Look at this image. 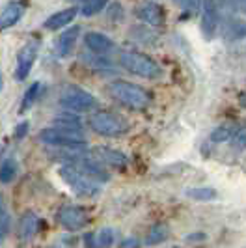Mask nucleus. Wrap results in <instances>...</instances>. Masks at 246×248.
Instances as JSON below:
<instances>
[{
  "label": "nucleus",
  "instance_id": "6e6552de",
  "mask_svg": "<svg viewBox=\"0 0 246 248\" xmlns=\"http://www.w3.org/2000/svg\"><path fill=\"white\" fill-rule=\"evenodd\" d=\"M220 23V8L216 0H203L201 4V32L207 39H213Z\"/></svg>",
  "mask_w": 246,
  "mask_h": 248
},
{
  "label": "nucleus",
  "instance_id": "4be33fe9",
  "mask_svg": "<svg viewBox=\"0 0 246 248\" xmlns=\"http://www.w3.org/2000/svg\"><path fill=\"white\" fill-rule=\"evenodd\" d=\"M10 230H12V217H10V211L4 203V198L0 196V243L8 237Z\"/></svg>",
  "mask_w": 246,
  "mask_h": 248
},
{
  "label": "nucleus",
  "instance_id": "7c9ffc66",
  "mask_svg": "<svg viewBox=\"0 0 246 248\" xmlns=\"http://www.w3.org/2000/svg\"><path fill=\"white\" fill-rule=\"evenodd\" d=\"M123 248H129V247H140V241L138 239H135V237H129V239H125L122 243Z\"/></svg>",
  "mask_w": 246,
  "mask_h": 248
},
{
  "label": "nucleus",
  "instance_id": "7ed1b4c3",
  "mask_svg": "<svg viewBox=\"0 0 246 248\" xmlns=\"http://www.w3.org/2000/svg\"><path fill=\"white\" fill-rule=\"evenodd\" d=\"M39 140L50 148H86L88 138L84 137L82 129H67L52 125L39 133Z\"/></svg>",
  "mask_w": 246,
  "mask_h": 248
},
{
  "label": "nucleus",
  "instance_id": "9b49d317",
  "mask_svg": "<svg viewBox=\"0 0 246 248\" xmlns=\"http://www.w3.org/2000/svg\"><path fill=\"white\" fill-rule=\"evenodd\" d=\"M92 157H95L105 166H114V168H125L129 164V159L125 153L118 151V149L105 148V146H97L92 149Z\"/></svg>",
  "mask_w": 246,
  "mask_h": 248
},
{
  "label": "nucleus",
  "instance_id": "cd10ccee",
  "mask_svg": "<svg viewBox=\"0 0 246 248\" xmlns=\"http://www.w3.org/2000/svg\"><path fill=\"white\" fill-rule=\"evenodd\" d=\"M205 239H207V233H203V232L188 233V235L184 237V241H186V243H200V241H205Z\"/></svg>",
  "mask_w": 246,
  "mask_h": 248
},
{
  "label": "nucleus",
  "instance_id": "72a5a7b5",
  "mask_svg": "<svg viewBox=\"0 0 246 248\" xmlns=\"http://www.w3.org/2000/svg\"><path fill=\"white\" fill-rule=\"evenodd\" d=\"M4 88V78H2V73H0V90Z\"/></svg>",
  "mask_w": 246,
  "mask_h": 248
},
{
  "label": "nucleus",
  "instance_id": "20e7f679",
  "mask_svg": "<svg viewBox=\"0 0 246 248\" xmlns=\"http://www.w3.org/2000/svg\"><path fill=\"white\" fill-rule=\"evenodd\" d=\"M120 63L123 69H127L129 73L142 77V78H159L162 75L160 65L151 56L138 52V50H123L120 54Z\"/></svg>",
  "mask_w": 246,
  "mask_h": 248
},
{
  "label": "nucleus",
  "instance_id": "39448f33",
  "mask_svg": "<svg viewBox=\"0 0 246 248\" xmlns=\"http://www.w3.org/2000/svg\"><path fill=\"white\" fill-rule=\"evenodd\" d=\"M90 129L93 131V133H97L101 137H122L125 135L129 129H131V125L129 122L120 116V114H114V112H95L92 118H90Z\"/></svg>",
  "mask_w": 246,
  "mask_h": 248
},
{
  "label": "nucleus",
  "instance_id": "b1692460",
  "mask_svg": "<svg viewBox=\"0 0 246 248\" xmlns=\"http://www.w3.org/2000/svg\"><path fill=\"white\" fill-rule=\"evenodd\" d=\"M39 92H41V82H32L30 88L25 92V97H23V105H21V112H26L39 97Z\"/></svg>",
  "mask_w": 246,
  "mask_h": 248
},
{
  "label": "nucleus",
  "instance_id": "412c9836",
  "mask_svg": "<svg viewBox=\"0 0 246 248\" xmlns=\"http://www.w3.org/2000/svg\"><path fill=\"white\" fill-rule=\"evenodd\" d=\"M235 131H237V127L231 125V124L218 125V127L211 133V140H213V142H216V144L228 142V140H231V137L235 135Z\"/></svg>",
  "mask_w": 246,
  "mask_h": 248
},
{
  "label": "nucleus",
  "instance_id": "bb28decb",
  "mask_svg": "<svg viewBox=\"0 0 246 248\" xmlns=\"http://www.w3.org/2000/svg\"><path fill=\"white\" fill-rule=\"evenodd\" d=\"M231 146L239 151L246 149V127L245 129H237L235 135L231 137Z\"/></svg>",
  "mask_w": 246,
  "mask_h": 248
},
{
  "label": "nucleus",
  "instance_id": "f257e3e1",
  "mask_svg": "<svg viewBox=\"0 0 246 248\" xmlns=\"http://www.w3.org/2000/svg\"><path fill=\"white\" fill-rule=\"evenodd\" d=\"M108 93L114 101H118L120 105L131 108V110H144L151 105V93L146 88L133 84L129 80H114L108 86Z\"/></svg>",
  "mask_w": 246,
  "mask_h": 248
},
{
  "label": "nucleus",
  "instance_id": "2f4dec72",
  "mask_svg": "<svg viewBox=\"0 0 246 248\" xmlns=\"http://www.w3.org/2000/svg\"><path fill=\"white\" fill-rule=\"evenodd\" d=\"M239 103H241V107H246V92L239 97Z\"/></svg>",
  "mask_w": 246,
  "mask_h": 248
},
{
  "label": "nucleus",
  "instance_id": "aec40b11",
  "mask_svg": "<svg viewBox=\"0 0 246 248\" xmlns=\"http://www.w3.org/2000/svg\"><path fill=\"white\" fill-rule=\"evenodd\" d=\"M52 125H58V127H67V129H82V122L80 118L73 114V110L69 112H63V114H58L54 118Z\"/></svg>",
  "mask_w": 246,
  "mask_h": 248
},
{
  "label": "nucleus",
  "instance_id": "5701e85b",
  "mask_svg": "<svg viewBox=\"0 0 246 248\" xmlns=\"http://www.w3.org/2000/svg\"><path fill=\"white\" fill-rule=\"evenodd\" d=\"M107 4H108V0H84V4L80 8V13L84 17H93V15L103 12L107 8Z\"/></svg>",
  "mask_w": 246,
  "mask_h": 248
},
{
  "label": "nucleus",
  "instance_id": "9d476101",
  "mask_svg": "<svg viewBox=\"0 0 246 248\" xmlns=\"http://www.w3.org/2000/svg\"><path fill=\"white\" fill-rule=\"evenodd\" d=\"M135 15L149 26H162L164 21H166V13H164V8L160 6L159 2L155 0H146L142 2L138 8L135 10Z\"/></svg>",
  "mask_w": 246,
  "mask_h": 248
},
{
  "label": "nucleus",
  "instance_id": "f704fd0d",
  "mask_svg": "<svg viewBox=\"0 0 246 248\" xmlns=\"http://www.w3.org/2000/svg\"><path fill=\"white\" fill-rule=\"evenodd\" d=\"M77 2H84V0H77Z\"/></svg>",
  "mask_w": 246,
  "mask_h": 248
},
{
  "label": "nucleus",
  "instance_id": "a211bd4d",
  "mask_svg": "<svg viewBox=\"0 0 246 248\" xmlns=\"http://www.w3.org/2000/svg\"><path fill=\"white\" fill-rule=\"evenodd\" d=\"M224 37L228 41H239L246 37V23L241 19H231L228 21V25L224 28Z\"/></svg>",
  "mask_w": 246,
  "mask_h": 248
},
{
  "label": "nucleus",
  "instance_id": "6ab92c4d",
  "mask_svg": "<svg viewBox=\"0 0 246 248\" xmlns=\"http://www.w3.org/2000/svg\"><path fill=\"white\" fill-rule=\"evenodd\" d=\"M188 198L198 200V202H211V200H216L218 192L211 186H194V188H186L184 192Z\"/></svg>",
  "mask_w": 246,
  "mask_h": 248
},
{
  "label": "nucleus",
  "instance_id": "c85d7f7f",
  "mask_svg": "<svg viewBox=\"0 0 246 248\" xmlns=\"http://www.w3.org/2000/svg\"><path fill=\"white\" fill-rule=\"evenodd\" d=\"M28 129H30V124L28 122H23V124H19L17 127H15V138H21L25 137L26 133H28Z\"/></svg>",
  "mask_w": 246,
  "mask_h": 248
},
{
  "label": "nucleus",
  "instance_id": "423d86ee",
  "mask_svg": "<svg viewBox=\"0 0 246 248\" xmlns=\"http://www.w3.org/2000/svg\"><path fill=\"white\" fill-rule=\"evenodd\" d=\"M60 103L67 110L73 112H92L99 107V101L80 86L69 84L60 92Z\"/></svg>",
  "mask_w": 246,
  "mask_h": 248
},
{
  "label": "nucleus",
  "instance_id": "473e14b6",
  "mask_svg": "<svg viewBox=\"0 0 246 248\" xmlns=\"http://www.w3.org/2000/svg\"><path fill=\"white\" fill-rule=\"evenodd\" d=\"M239 4H241V8H243V12L246 13V0H239Z\"/></svg>",
  "mask_w": 246,
  "mask_h": 248
},
{
  "label": "nucleus",
  "instance_id": "f03ea898",
  "mask_svg": "<svg viewBox=\"0 0 246 248\" xmlns=\"http://www.w3.org/2000/svg\"><path fill=\"white\" fill-rule=\"evenodd\" d=\"M60 177L67 183V186L73 190L77 196H84V198H93L101 192V183L97 179L90 177V175L78 168L73 162H67L63 164L60 170Z\"/></svg>",
  "mask_w": 246,
  "mask_h": 248
},
{
  "label": "nucleus",
  "instance_id": "393cba45",
  "mask_svg": "<svg viewBox=\"0 0 246 248\" xmlns=\"http://www.w3.org/2000/svg\"><path fill=\"white\" fill-rule=\"evenodd\" d=\"M17 175V162L13 159H6L0 164V181L2 183H12Z\"/></svg>",
  "mask_w": 246,
  "mask_h": 248
},
{
  "label": "nucleus",
  "instance_id": "c756f323",
  "mask_svg": "<svg viewBox=\"0 0 246 248\" xmlns=\"http://www.w3.org/2000/svg\"><path fill=\"white\" fill-rule=\"evenodd\" d=\"M84 245L86 247H97V237H95V233H86L84 235Z\"/></svg>",
  "mask_w": 246,
  "mask_h": 248
},
{
  "label": "nucleus",
  "instance_id": "dca6fc26",
  "mask_svg": "<svg viewBox=\"0 0 246 248\" xmlns=\"http://www.w3.org/2000/svg\"><path fill=\"white\" fill-rule=\"evenodd\" d=\"M25 15V6L21 2H10L4 6V10L0 12V30H6V28H12L15 26L21 17Z\"/></svg>",
  "mask_w": 246,
  "mask_h": 248
},
{
  "label": "nucleus",
  "instance_id": "ddd939ff",
  "mask_svg": "<svg viewBox=\"0 0 246 248\" xmlns=\"http://www.w3.org/2000/svg\"><path fill=\"white\" fill-rule=\"evenodd\" d=\"M84 43L93 54H99V56H105L110 50H114V41L101 32H88L84 36Z\"/></svg>",
  "mask_w": 246,
  "mask_h": 248
},
{
  "label": "nucleus",
  "instance_id": "0eeeda50",
  "mask_svg": "<svg viewBox=\"0 0 246 248\" xmlns=\"http://www.w3.org/2000/svg\"><path fill=\"white\" fill-rule=\"evenodd\" d=\"M37 54H39V41L32 39L25 43L21 50L17 52V65H15V78L19 82H23L26 77L30 75L34 63L37 60Z\"/></svg>",
  "mask_w": 246,
  "mask_h": 248
},
{
  "label": "nucleus",
  "instance_id": "1a4fd4ad",
  "mask_svg": "<svg viewBox=\"0 0 246 248\" xmlns=\"http://www.w3.org/2000/svg\"><path fill=\"white\" fill-rule=\"evenodd\" d=\"M58 222L67 232H78L88 224V215L78 205H65L58 211Z\"/></svg>",
  "mask_w": 246,
  "mask_h": 248
},
{
  "label": "nucleus",
  "instance_id": "f8f14e48",
  "mask_svg": "<svg viewBox=\"0 0 246 248\" xmlns=\"http://www.w3.org/2000/svg\"><path fill=\"white\" fill-rule=\"evenodd\" d=\"M80 36V26H71L67 30H63L56 41V54L60 58H69L73 54L75 45H77V39Z\"/></svg>",
  "mask_w": 246,
  "mask_h": 248
},
{
  "label": "nucleus",
  "instance_id": "a878e982",
  "mask_svg": "<svg viewBox=\"0 0 246 248\" xmlns=\"http://www.w3.org/2000/svg\"><path fill=\"white\" fill-rule=\"evenodd\" d=\"M116 243V232L112 228H103L97 233V247H112Z\"/></svg>",
  "mask_w": 246,
  "mask_h": 248
},
{
  "label": "nucleus",
  "instance_id": "2eb2a0df",
  "mask_svg": "<svg viewBox=\"0 0 246 248\" xmlns=\"http://www.w3.org/2000/svg\"><path fill=\"white\" fill-rule=\"evenodd\" d=\"M78 15V8H65V10H60V12L52 13L49 19L43 23V28L45 30H58V28H63V26H69L75 21V17Z\"/></svg>",
  "mask_w": 246,
  "mask_h": 248
},
{
  "label": "nucleus",
  "instance_id": "f3484780",
  "mask_svg": "<svg viewBox=\"0 0 246 248\" xmlns=\"http://www.w3.org/2000/svg\"><path fill=\"white\" fill-rule=\"evenodd\" d=\"M168 237H170V226H168V224H164V222L155 224V226H151V230L148 232L146 245H148V247H155V245L164 243Z\"/></svg>",
  "mask_w": 246,
  "mask_h": 248
},
{
  "label": "nucleus",
  "instance_id": "4468645a",
  "mask_svg": "<svg viewBox=\"0 0 246 248\" xmlns=\"http://www.w3.org/2000/svg\"><path fill=\"white\" fill-rule=\"evenodd\" d=\"M39 217H37L36 213L32 211H26L23 217H21V220H19V226H17V235L21 241H30V239H34L36 233L39 232Z\"/></svg>",
  "mask_w": 246,
  "mask_h": 248
}]
</instances>
